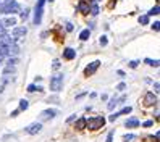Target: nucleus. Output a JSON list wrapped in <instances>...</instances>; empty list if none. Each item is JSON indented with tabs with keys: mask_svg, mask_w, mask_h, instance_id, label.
<instances>
[{
	"mask_svg": "<svg viewBox=\"0 0 160 142\" xmlns=\"http://www.w3.org/2000/svg\"><path fill=\"white\" fill-rule=\"evenodd\" d=\"M103 125H105V118H103V116H94V118L86 120V126L89 129H92V131L103 128Z\"/></svg>",
	"mask_w": 160,
	"mask_h": 142,
	"instance_id": "f257e3e1",
	"label": "nucleus"
},
{
	"mask_svg": "<svg viewBox=\"0 0 160 142\" xmlns=\"http://www.w3.org/2000/svg\"><path fill=\"white\" fill-rule=\"evenodd\" d=\"M44 3L45 0H37L36 3V8H34V24H41V20H42V12H44Z\"/></svg>",
	"mask_w": 160,
	"mask_h": 142,
	"instance_id": "f03ea898",
	"label": "nucleus"
},
{
	"mask_svg": "<svg viewBox=\"0 0 160 142\" xmlns=\"http://www.w3.org/2000/svg\"><path fill=\"white\" fill-rule=\"evenodd\" d=\"M62 89H63V76H62V74H57V76H53L50 79V91L58 92Z\"/></svg>",
	"mask_w": 160,
	"mask_h": 142,
	"instance_id": "7ed1b4c3",
	"label": "nucleus"
},
{
	"mask_svg": "<svg viewBox=\"0 0 160 142\" xmlns=\"http://www.w3.org/2000/svg\"><path fill=\"white\" fill-rule=\"evenodd\" d=\"M99 66H100V61H99V60H96V61L89 63V65L86 66V70H84V74H86V76H92V74L97 71Z\"/></svg>",
	"mask_w": 160,
	"mask_h": 142,
	"instance_id": "20e7f679",
	"label": "nucleus"
},
{
	"mask_svg": "<svg viewBox=\"0 0 160 142\" xmlns=\"http://www.w3.org/2000/svg\"><path fill=\"white\" fill-rule=\"evenodd\" d=\"M142 103H144V107H152V105L157 103V97L154 95L152 92H147L144 95V99H142Z\"/></svg>",
	"mask_w": 160,
	"mask_h": 142,
	"instance_id": "39448f33",
	"label": "nucleus"
},
{
	"mask_svg": "<svg viewBox=\"0 0 160 142\" xmlns=\"http://www.w3.org/2000/svg\"><path fill=\"white\" fill-rule=\"evenodd\" d=\"M41 129H42L41 123H32V125H29L28 128H24V131L28 134H37V132H41Z\"/></svg>",
	"mask_w": 160,
	"mask_h": 142,
	"instance_id": "423d86ee",
	"label": "nucleus"
},
{
	"mask_svg": "<svg viewBox=\"0 0 160 142\" xmlns=\"http://www.w3.org/2000/svg\"><path fill=\"white\" fill-rule=\"evenodd\" d=\"M28 34V29L24 26H20V27H15L13 29V37L15 39H18V37H24Z\"/></svg>",
	"mask_w": 160,
	"mask_h": 142,
	"instance_id": "0eeeda50",
	"label": "nucleus"
},
{
	"mask_svg": "<svg viewBox=\"0 0 160 142\" xmlns=\"http://www.w3.org/2000/svg\"><path fill=\"white\" fill-rule=\"evenodd\" d=\"M57 115V110H44L41 113V120H52Z\"/></svg>",
	"mask_w": 160,
	"mask_h": 142,
	"instance_id": "6e6552de",
	"label": "nucleus"
},
{
	"mask_svg": "<svg viewBox=\"0 0 160 142\" xmlns=\"http://www.w3.org/2000/svg\"><path fill=\"white\" fill-rule=\"evenodd\" d=\"M78 10H79L82 15H88V13H89V3L86 2V0H81V2L78 3Z\"/></svg>",
	"mask_w": 160,
	"mask_h": 142,
	"instance_id": "1a4fd4ad",
	"label": "nucleus"
},
{
	"mask_svg": "<svg viewBox=\"0 0 160 142\" xmlns=\"http://www.w3.org/2000/svg\"><path fill=\"white\" fill-rule=\"evenodd\" d=\"M74 56H76V50L70 49V47H68V49H65V50H63V58H65V60H73Z\"/></svg>",
	"mask_w": 160,
	"mask_h": 142,
	"instance_id": "9d476101",
	"label": "nucleus"
},
{
	"mask_svg": "<svg viewBox=\"0 0 160 142\" xmlns=\"http://www.w3.org/2000/svg\"><path fill=\"white\" fill-rule=\"evenodd\" d=\"M15 24H16L15 18H5V20L0 21V26H2V27H12V26H15Z\"/></svg>",
	"mask_w": 160,
	"mask_h": 142,
	"instance_id": "9b49d317",
	"label": "nucleus"
},
{
	"mask_svg": "<svg viewBox=\"0 0 160 142\" xmlns=\"http://www.w3.org/2000/svg\"><path fill=\"white\" fill-rule=\"evenodd\" d=\"M89 3V8H91V13L96 16L100 10H99V5H97V0H91V2H88Z\"/></svg>",
	"mask_w": 160,
	"mask_h": 142,
	"instance_id": "f8f14e48",
	"label": "nucleus"
},
{
	"mask_svg": "<svg viewBox=\"0 0 160 142\" xmlns=\"http://www.w3.org/2000/svg\"><path fill=\"white\" fill-rule=\"evenodd\" d=\"M139 126V120L138 118H129L126 121V128H138Z\"/></svg>",
	"mask_w": 160,
	"mask_h": 142,
	"instance_id": "ddd939ff",
	"label": "nucleus"
},
{
	"mask_svg": "<svg viewBox=\"0 0 160 142\" xmlns=\"http://www.w3.org/2000/svg\"><path fill=\"white\" fill-rule=\"evenodd\" d=\"M74 128H76V129H84V128H86V118H79L78 121H76V126H74Z\"/></svg>",
	"mask_w": 160,
	"mask_h": 142,
	"instance_id": "4468645a",
	"label": "nucleus"
},
{
	"mask_svg": "<svg viewBox=\"0 0 160 142\" xmlns=\"http://www.w3.org/2000/svg\"><path fill=\"white\" fill-rule=\"evenodd\" d=\"M89 36H91V31H89V29H84V31H81V34H79V39H81V41H88Z\"/></svg>",
	"mask_w": 160,
	"mask_h": 142,
	"instance_id": "2eb2a0df",
	"label": "nucleus"
},
{
	"mask_svg": "<svg viewBox=\"0 0 160 142\" xmlns=\"http://www.w3.org/2000/svg\"><path fill=\"white\" fill-rule=\"evenodd\" d=\"M117 105H118V99H115V97H113V99H112V100L108 102V105H107V107H108V110H113Z\"/></svg>",
	"mask_w": 160,
	"mask_h": 142,
	"instance_id": "dca6fc26",
	"label": "nucleus"
},
{
	"mask_svg": "<svg viewBox=\"0 0 160 142\" xmlns=\"http://www.w3.org/2000/svg\"><path fill=\"white\" fill-rule=\"evenodd\" d=\"M146 63L149 66H154V68H157L158 66V60H150V58H146Z\"/></svg>",
	"mask_w": 160,
	"mask_h": 142,
	"instance_id": "f3484780",
	"label": "nucleus"
},
{
	"mask_svg": "<svg viewBox=\"0 0 160 142\" xmlns=\"http://www.w3.org/2000/svg\"><path fill=\"white\" fill-rule=\"evenodd\" d=\"M34 91H42V87H41V86H36V84L28 86V92H34Z\"/></svg>",
	"mask_w": 160,
	"mask_h": 142,
	"instance_id": "a211bd4d",
	"label": "nucleus"
},
{
	"mask_svg": "<svg viewBox=\"0 0 160 142\" xmlns=\"http://www.w3.org/2000/svg\"><path fill=\"white\" fill-rule=\"evenodd\" d=\"M28 107H29V103H28V100H20V110H28Z\"/></svg>",
	"mask_w": 160,
	"mask_h": 142,
	"instance_id": "6ab92c4d",
	"label": "nucleus"
},
{
	"mask_svg": "<svg viewBox=\"0 0 160 142\" xmlns=\"http://www.w3.org/2000/svg\"><path fill=\"white\" fill-rule=\"evenodd\" d=\"M160 12H158V5H155L154 8H150V12L147 13V16H152V15H158Z\"/></svg>",
	"mask_w": 160,
	"mask_h": 142,
	"instance_id": "aec40b11",
	"label": "nucleus"
},
{
	"mask_svg": "<svg viewBox=\"0 0 160 142\" xmlns=\"http://www.w3.org/2000/svg\"><path fill=\"white\" fill-rule=\"evenodd\" d=\"M139 23H141V24H147V23H149V16H147V15L139 16Z\"/></svg>",
	"mask_w": 160,
	"mask_h": 142,
	"instance_id": "412c9836",
	"label": "nucleus"
},
{
	"mask_svg": "<svg viewBox=\"0 0 160 142\" xmlns=\"http://www.w3.org/2000/svg\"><path fill=\"white\" fill-rule=\"evenodd\" d=\"M131 110H133V108H131V107H125L123 110H121V111L118 113V115H126V113H131Z\"/></svg>",
	"mask_w": 160,
	"mask_h": 142,
	"instance_id": "4be33fe9",
	"label": "nucleus"
},
{
	"mask_svg": "<svg viewBox=\"0 0 160 142\" xmlns=\"http://www.w3.org/2000/svg\"><path fill=\"white\" fill-rule=\"evenodd\" d=\"M28 16H29V10H28V8H24V10H21V18H23V20H26Z\"/></svg>",
	"mask_w": 160,
	"mask_h": 142,
	"instance_id": "5701e85b",
	"label": "nucleus"
},
{
	"mask_svg": "<svg viewBox=\"0 0 160 142\" xmlns=\"http://www.w3.org/2000/svg\"><path fill=\"white\" fill-rule=\"evenodd\" d=\"M99 42H100V45H103V47H105V45L108 44V41H107V37H105V36H102Z\"/></svg>",
	"mask_w": 160,
	"mask_h": 142,
	"instance_id": "b1692460",
	"label": "nucleus"
},
{
	"mask_svg": "<svg viewBox=\"0 0 160 142\" xmlns=\"http://www.w3.org/2000/svg\"><path fill=\"white\" fill-rule=\"evenodd\" d=\"M112 140H113V131L108 132V136H107V140H105V142H112Z\"/></svg>",
	"mask_w": 160,
	"mask_h": 142,
	"instance_id": "393cba45",
	"label": "nucleus"
},
{
	"mask_svg": "<svg viewBox=\"0 0 160 142\" xmlns=\"http://www.w3.org/2000/svg\"><path fill=\"white\" fill-rule=\"evenodd\" d=\"M52 68H53V70H58V68H60V61H58V60H55L53 65H52Z\"/></svg>",
	"mask_w": 160,
	"mask_h": 142,
	"instance_id": "a878e982",
	"label": "nucleus"
},
{
	"mask_svg": "<svg viewBox=\"0 0 160 142\" xmlns=\"http://www.w3.org/2000/svg\"><path fill=\"white\" fill-rule=\"evenodd\" d=\"M152 29H154V31H158V29H160V23H158V21H155V23L152 24Z\"/></svg>",
	"mask_w": 160,
	"mask_h": 142,
	"instance_id": "bb28decb",
	"label": "nucleus"
},
{
	"mask_svg": "<svg viewBox=\"0 0 160 142\" xmlns=\"http://www.w3.org/2000/svg\"><path fill=\"white\" fill-rule=\"evenodd\" d=\"M134 139V136L133 134H128V136H125V142H129V140H133Z\"/></svg>",
	"mask_w": 160,
	"mask_h": 142,
	"instance_id": "cd10ccee",
	"label": "nucleus"
},
{
	"mask_svg": "<svg viewBox=\"0 0 160 142\" xmlns=\"http://www.w3.org/2000/svg\"><path fill=\"white\" fill-rule=\"evenodd\" d=\"M117 89H118V91H125V89H126V86H125L123 82H121V84H118V86H117Z\"/></svg>",
	"mask_w": 160,
	"mask_h": 142,
	"instance_id": "c85d7f7f",
	"label": "nucleus"
},
{
	"mask_svg": "<svg viewBox=\"0 0 160 142\" xmlns=\"http://www.w3.org/2000/svg\"><path fill=\"white\" fill-rule=\"evenodd\" d=\"M152 125H154V121H146V123H144L142 126H144V128H150V126H152Z\"/></svg>",
	"mask_w": 160,
	"mask_h": 142,
	"instance_id": "c756f323",
	"label": "nucleus"
},
{
	"mask_svg": "<svg viewBox=\"0 0 160 142\" xmlns=\"http://www.w3.org/2000/svg\"><path fill=\"white\" fill-rule=\"evenodd\" d=\"M118 116H120L118 113H113V115H110V121H115V120H117Z\"/></svg>",
	"mask_w": 160,
	"mask_h": 142,
	"instance_id": "7c9ffc66",
	"label": "nucleus"
},
{
	"mask_svg": "<svg viewBox=\"0 0 160 142\" xmlns=\"http://www.w3.org/2000/svg\"><path fill=\"white\" fill-rule=\"evenodd\" d=\"M74 120H76V115H73V116H70V118L67 120V123H73Z\"/></svg>",
	"mask_w": 160,
	"mask_h": 142,
	"instance_id": "2f4dec72",
	"label": "nucleus"
},
{
	"mask_svg": "<svg viewBox=\"0 0 160 142\" xmlns=\"http://www.w3.org/2000/svg\"><path fill=\"white\" fill-rule=\"evenodd\" d=\"M67 31H73V24L71 23H67Z\"/></svg>",
	"mask_w": 160,
	"mask_h": 142,
	"instance_id": "473e14b6",
	"label": "nucleus"
},
{
	"mask_svg": "<svg viewBox=\"0 0 160 142\" xmlns=\"http://www.w3.org/2000/svg\"><path fill=\"white\" fill-rule=\"evenodd\" d=\"M129 66H131V68H136V66H138V61H129Z\"/></svg>",
	"mask_w": 160,
	"mask_h": 142,
	"instance_id": "72a5a7b5",
	"label": "nucleus"
},
{
	"mask_svg": "<svg viewBox=\"0 0 160 142\" xmlns=\"http://www.w3.org/2000/svg\"><path fill=\"white\" fill-rule=\"evenodd\" d=\"M49 2H53V0H49Z\"/></svg>",
	"mask_w": 160,
	"mask_h": 142,
	"instance_id": "f704fd0d",
	"label": "nucleus"
},
{
	"mask_svg": "<svg viewBox=\"0 0 160 142\" xmlns=\"http://www.w3.org/2000/svg\"><path fill=\"white\" fill-rule=\"evenodd\" d=\"M97 2H99V0H97Z\"/></svg>",
	"mask_w": 160,
	"mask_h": 142,
	"instance_id": "c9c22d12",
	"label": "nucleus"
}]
</instances>
